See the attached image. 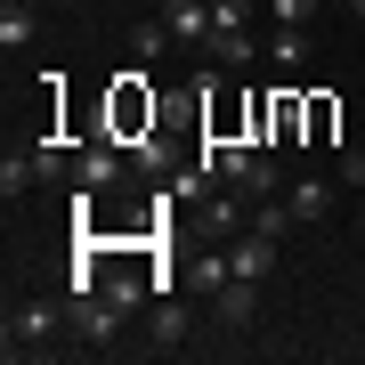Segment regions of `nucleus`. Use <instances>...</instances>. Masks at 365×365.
Masks as SVG:
<instances>
[{
    "instance_id": "1",
    "label": "nucleus",
    "mask_w": 365,
    "mask_h": 365,
    "mask_svg": "<svg viewBox=\"0 0 365 365\" xmlns=\"http://www.w3.org/2000/svg\"><path fill=\"white\" fill-rule=\"evenodd\" d=\"M211 170H220L235 195H252V203L276 195V163L260 155V146H211Z\"/></svg>"
},
{
    "instance_id": "5",
    "label": "nucleus",
    "mask_w": 365,
    "mask_h": 365,
    "mask_svg": "<svg viewBox=\"0 0 365 365\" xmlns=\"http://www.w3.org/2000/svg\"><path fill=\"white\" fill-rule=\"evenodd\" d=\"M203 49H211V57H220V66H227V73H244V66H252V57H260V41H252V25H211V41H203Z\"/></svg>"
},
{
    "instance_id": "15",
    "label": "nucleus",
    "mask_w": 365,
    "mask_h": 365,
    "mask_svg": "<svg viewBox=\"0 0 365 365\" xmlns=\"http://www.w3.org/2000/svg\"><path fill=\"white\" fill-rule=\"evenodd\" d=\"M268 16H276V25H300V33H309V16H317V0H268Z\"/></svg>"
},
{
    "instance_id": "11",
    "label": "nucleus",
    "mask_w": 365,
    "mask_h": 365,
    "mask_svg": "<svg viewBox=\"0 0 365 365\" xmlns=\"http://www.w3.org/2000/svg\"><path fill=\"white\" fill-rule=\"evenodd\" d=\"M170 41H179V33H170V25H163V9H155V16H138V25H130V57H146V66H155Z\"/></svg>"
},
{
    "instance_id": "10",
    "label": "nucleus",
    "mask_w": 365,
    "mask_h": 365,
    "mask_svg": "<svg viewBox=\"0 0 365 365\" xmlns=\"http://www.w3.org/2000/svg\"><path fill=\"white\" fill-rule=\"evenodd\" d=\"M268 66H276V73H300V66H309V33H300V25H276Z\"/></svg>"
},
{
    "instance_id": "12",
    "label": "nucleus",
    "mask_w": 365,
    "mask_h": 365,
    "mask_svg": "<svg viewBox=\"0 0 365 365\" xmlns=\"http://www.w3.org/2000/svg\"><path fill=\"white\" fill-rule=\"evenodd\" d=\"M114 179H122V155H114V146H106V138L81 146V187H114Z\"/></svg>"
},
{
    "instance_id": "16",
    "label": "nucleus",
    "mask_w": 365,
    "mask_h": 365,
    "mask_svg": "<svg viewBox=\"0 0 365 365\" xmlns=\"http://www.w3.org/2000/svg\"><path fill=\"white\" fill-rule=\"evenodd\" d=\"M252 9L260 0H211V25H252Z\"/></svg>"
},
{
    "instance_id": "4",
    "label": "nucleus",
    "mask_w": 365,
    "mask_h": 365,
    "mask_svg": "<svg viewBox=\"0 0 365 365\" xmlns=\"http://www.w3.org/2000/svg\"><path fill=\"white\" fill-rule=\"evenodd\" d=\"M227 268L260 284V276L276 268V235H260V227H244V235H235V244H227Z\"/></svg>"
},
{
    "instance_id": "7",
    "label": "nucleus",
    "mask_w": 365,
    "mask_h": 365,
    "mask_svg": "<svg viewBox=\"0 0 365 365\" xmlns=\"http://www.w3.org/2000/svg\"><path fill=\"white\" fill-rule=\"evenodd\" d=\"M163 25L195 49V41H211V0H163Z\"/></svg>"
},
{
    "instance_id": "21",
    "label": "nucleus",
    "mask_w": 365,
    "mask_h": 365,
    "mask_svg": "<svg viewBox=\"0 0 365 365\" xmlns=\"http://www.w3.org/2000/svg\"><path fill=\"white\" fill-rule=\"evenodd\" d=\"M349 16H357V25H365V0H349Z\"/></svg>"
},
{
    "instance_id": "13",
    "label": "nucleus",
    "mask_w": 365,
    "mask_h": 365,
    "mask_svg": "<svg viewBox=\"0 0 365 365\" xmlns=\"http://www.w3.org/2000/svg\"><path fill=\"white\" fill-rule=\"evenodd\" d=\"M179 341H187V300H155V349H179Z\"/></svg>"
},
{
    "instance_id": "18",
    "label": "nucleus",
    "mask_w": 365,
    "mask_h": 365,
    "mask_svg": "<svg viewBox=\"0 0 365 365\" xmlns=\"http://www.w3.org/2000/svg\"><path fill=\"white\" fill-rule=\"evenodd\" d=\"M106 300H122V309H138V300H146V284H138V276H114V284H106Z\"/></svg>"
},
{
    "instance_id": "19",
    "label": "nucleus",
    "mask_w": 365,
    "mask_h": 365,
    "mask_svg": "<svg viewBox=\"0 0 365 365\" xmlns=\"http://www.w3.org/2000/svg\"><path fill=\"white\" fill-rule=\"evenodd\" d=\"M341 179H349V187H365V146H357V155H341Z\"/></svg>"
},
{
    "instance_id": "20",
    "label": "nucleus",
    "mask_w": 365,
    "mask_h": 365,
    "mask_svg": "<svg viewBox=\"0 0 365 365\" xmlns=\"http://www.w3.org/2000/svg\"><path fill=\"white\" fill-rule=\"evenodd\" d=\"M33 9H81V0H33Z\"/></svg>"
},
{
    "instance_id": "3",
    "label": "nucleus",
    "mask_w": 365,
    "mask_h": 365,
    "mask_svg": "<svg viewBox=\"0 0 365 365\" xmlns=\"http://www.w3.org/2000/svg\"><path fill=\"white\" fill-rule=\"evenodd\" d=\"M57 317H66V309H49V300H25V309H16L9 317V349H49V333H57Z\"/></svg>"
},
{
    "instance_id": "14",
    "label": "nucleus",
    "mask_w": 365,
    "mask_h": 365,
    "mask_svg": "<svg viewBox=\"0 0 365 365\" xmlns=\"http://www.w3.org/2000/svg\"><path fill=\"white\" fill-rule=\"evenodd\" d=\"M25 187H33V155H9V163H0V195H25Z\"/></svg>"
},
{
    "instance_id": "17",
    "label": "nucleus",
    "mask_w": 365,
    "mask_h": 365,
    "mask_svg": "<svg viewBox=\"0 0 365 365\" xmlns=\"http://www.w3.org/2000/svg\"><path fill=\"white\" fill-rule=\"evenodd\" d=\"M33 179H66V146H33Z\"/></svg>"
},
{
    "instance_id": "9",
    "label": "nucleus",
    "mask_w": 365,
    "mask_h": 365,
    "mask_svg": "<svg viewBox=\"0 0 365 365\" xmlns=\"http://www.w3.org/2000/svg\"><path fill=\"white\" fill-rule=\"evenodd\" d=\"M284 211H292V220H325V211H333V187L325 179H292L284 187Z\"/></svg>"
},
{
    "instance_id": "6",
    "label": "nucleus",
    "mask_w": 365,
    "mask_h": 365,
    "mask_svg": "<svg viewBox=\"0 0 365 365\" xmlns=\"http://www.w3.org/2000/svg\"><path fill=\"white\" fill-rule=\"evenodd\" d=\"M33 41H41V9H33V0H9V9H0V49H33Z\"/></svg>"
},
{
    "instance_id": "2",
    "label": "nucleus",
    "mask_w": 365,
    "mask_h": 365,
    "mask_svg": "<svg viewBox=\"0 0 365 365\" xmlns=\"http://www.w3.org/2000/svg\"><path fill=\"white\" fill-rule=\"evenodd\" d=\"M66 309H73V333H81V341H98V349L122 333V317H130L122 300H106V292H81V300H66Z\"/></svg>"
},
{
    "instance_id": "8",
    "label": "nucleus",
    "mask_w": 365,
    "mask_h": 365,
    "mask_svg": "<svg viewBox=\"0 0 365 365\" xmlns=\"http://www.w3.org/2000/svg\"><path fill=\"white\" fill-rule=\"evenodd\" d=\"M211 300H220V325H252V309H260V284H252V276H227Z\"/></svg>"
}]
</instances>
